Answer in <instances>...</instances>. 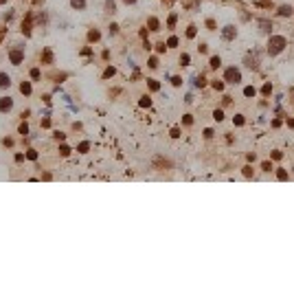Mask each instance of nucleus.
Returning a JSON list of instances; mask_svg holds the SVG:
<instances>
[{"instance_id":"obj_1","label":"nucleus","mask_w":294,"mask_h":292,"mask_svg":"<svg viewBox=\"0 0 294 292\" xmlns=\"http://www.w3.org/2000/svg\"><path fill=\"white\" fill-rule=\"evenodd\" d=\"M281 46H283V37H275V40H272V48H270V51H272V53H279V51H281Z\"/></svg>"},{"instance_id":"obj_2","label":"nucleus","mask_w":294,"mask_h":292,"mask_svg":"<svg viewBox=\"0 0 294 292\" xmlns=\"http://www.w3.org/2000/svg\"><path fill=\"white\" fill-rule=\"evenodd\" d=\"M11 62H13V64H20V62H22V53H20V51H13V53H11Z\"/></svg>"},{"instance_id":"obj_3","label":"nucleus","mask_w":294,"mask_h":292,"mask_svg":"<svg viewBox=\"0 0 294 292\" xmlns=\"http://www.w3.org/2000/svg\"><path fill=\"white\" fill-rule=\"evenodd\" d=\"M9 108H11V99L7 97V99H2V101H0V110H9Z\"/></svg>"},{"instance_id":"obj_4","label":"nucleus","mask_w":294,"mask_h":292,"mask_svg":"<svg viewBox=\"0 0 294 292\" xmlns=\"http://www.w3.org/2000/svg\"><path fill=\"white\" fill-rule=\"evenodd\" d=\"M5 86H9V77L7 75H0V88H5Z\"/></svg>"},{"instance_id":"obj_5","label":"nucleus","mask_w":294,"mask_h":292,"mask_svg":"<svg viewBox=\"0 0 294 292\" xmlns=\"http://www.w3.org/2000/svg\"><path fill=\"white\" fill-rule=\"evenodd\" d=\"M228 79H235V81H237V79H239V72H237V70H228Z\"/></svg>"},{"instance_id":"obj_6","label":"nucleus","mask_w":294,"mask_h":292,"mask_svg":"<svg viewBox=\"0 0 294 292\" xmlns=\"http://www.w3.org/2000/svg\"><path fill=\"white\" fill-rule=\"evenodd\" d=\"M20 90H22L24 94H29V92H31V86H29V84H22V86H20Z\"/></svg>"},{"instance_id":"obj_7","label":"nucleus","mask_w":294,"mask_h":292,"mask_svg":"<svg viewBox=\"0 0 294 292\" xmlns=\"http://www.w3.org/2000/svg\"><path fill=\"white\" fill-rule=\"evenodd\" d=\"M31 77H33V79H40V70H31Z\"/></svg>"},{"instance_id":"obj_8","label":"nucleus","mask_w":294,"mask_h":292,"mask_svg":"<svg viewBox=\"0 0 294 292\" xmlns=\"http://www.w3.org/2000/svg\"><path fill=\"white\" fill-rule=\"evenodd\" d=\"M72 5L75 7H84V0H72Z\"/></svg>"},{"instance_id":"obj_9","label":"nucleus","mask_w":294,"mask_h":292,"mask_svg":"<svg viewBox=\"0 0 294 292\" xmlns=\"http://www.w3.org/2000/svg\"><path fill=\"white\" fill-rule=\"evenodd\" d=\"M2 2H7V0H0V5H2Z\"/></svg>"},{"instance_id":"obj_10","label":"nucleus","mask_w":294,"mask_h":292,"mask_svg":"<svg viewBox=\"0 0 294 292\" xmlns=\"http://www.w3.org/2000/svg\"><path fill=\"white\" fill-rule=\"evenodd\" d=\"M128 2H134V0H128Z\"/></svg>"}]
</instances>
